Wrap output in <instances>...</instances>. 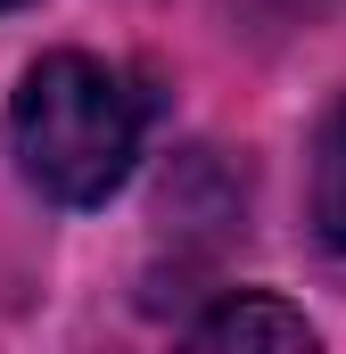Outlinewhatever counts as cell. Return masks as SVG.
I'll return each mask as SVG.
<instances>
[{
  "label": "cell",
  "instance_id": "obj_1",
  "mask_svg": "<svg viewBox=\"0 0 346 354\" xmlns=\"http://www.w3.org/2000/svg\"><path fill=\"white\" fill-rule=\"evenodd\" d=\"M149 140V91L91 50H50L8 99V157L50 206H107Z\"/></svg>",
  "mask_w": 346,
  "mask_h": 354
},
{
  "label": "cell",
  "instance_id": "obj_2",
  "mask_svg": "<svg viewBox=\"0 0 346 354\" xmlns=\"http://www.w3.org/2000/svg\"><path fill=\"white\" fill-rule=\"evenodd\" d=\"M198 354H322V330L272 288H231L198 313Z\"/></svg>",
  "mask_w": 346,
  "mask_h": 354
},
{
  "label": "cell",
  "instance_id": "obj_3",
  "mask_svg": "<svg viewBox=\"0 0 346 354\" xmlns=\"http://www.w3.org/2000/svg\"><path fill=\"white\" fill-rule=\"evenodd\" d=\"M305 214H313V239L346 256V99L322 115L313 132V174H305Z\"/></svg>",
  "mask_w": 346,
  "mask_h": 354
},
{
  "label": "cell",
  "instance_id": "obj_4",
  "mask_svg": "<svg viewBox=\"0 0 346 354\" xmlns=\"http://www.w3.org/2000/svg\"><path fill=\"white\" fill-rule=\"evenodd\" d=\"M0 8H25V0H0Z\"/></svg>",
  "mask_w": 346,
  "mask_h": 354
}]
</instances>
